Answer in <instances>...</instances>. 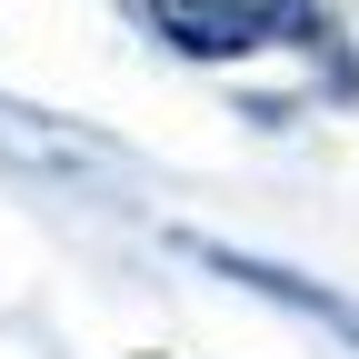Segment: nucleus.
Instances as JSON below:
<instances>
[{
	"mask_svg": "<svg viewBox=\"0 0 359 359\" xmlns=\"http://www.w3.org/2000/svg\"><path fill=\"white\" fill-rule=\"evenodd\" d=\"M150 20L190 60H250L259 40H320L309 0H150Z\"/></svg>",
	"mask_w": 359,
	"mask_h": 359,
	"instance_id": "nucleus-1",
	"label": "nucleus"
}]
</instances>
